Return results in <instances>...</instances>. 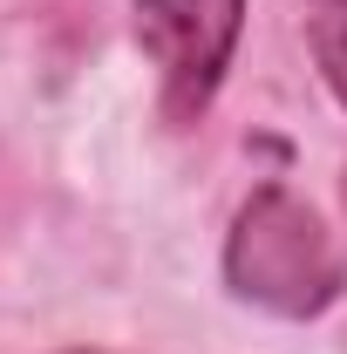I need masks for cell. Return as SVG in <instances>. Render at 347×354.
<instances>
[{"label":"cell","instance_id":"obj_1","mask_svg":"<svg viewBox=\"0 0 347 354\" xmlns=\"http://www.w3.org/2000/svg\"><path fill=\"white\" fill-rule=\"evenodd\" d=\"M225 279L238 300H252L265 313L313 320L341 300L347 259L341 239L320 225L306 198H293L286 184H265V191H252V205L238 212L232 239H225Z\"/></svg>","mask_w":347,"mask_h":354},{"label":"cell","instance_id":"obj_3","mask_svg":"<svg viewBox=\"0 0 347 354\" xmlns=\"http://www.w3.org/2000/svg\"><path fill=\"white\" fill-rule=\"evenodd\" d=\"M306 48L347 109V0H306Z\"/></svg>","mask_w":347,"mask_h":354},{"label":"cell","instance_id":"obj_2","mask_svg":"<svg viewBox=\"0 0 347 354\" xmlns=\"http://www.w3.org/2000/svg\"><path fill=\"white\" fill-rule=\"evenodd\" d=\"M130 7H136V41L157 62L171 109L177 116L205 109L232 68L245 0H130Z\"/></svg>","mask_w":347,"mask_h":354}]
</instances>
